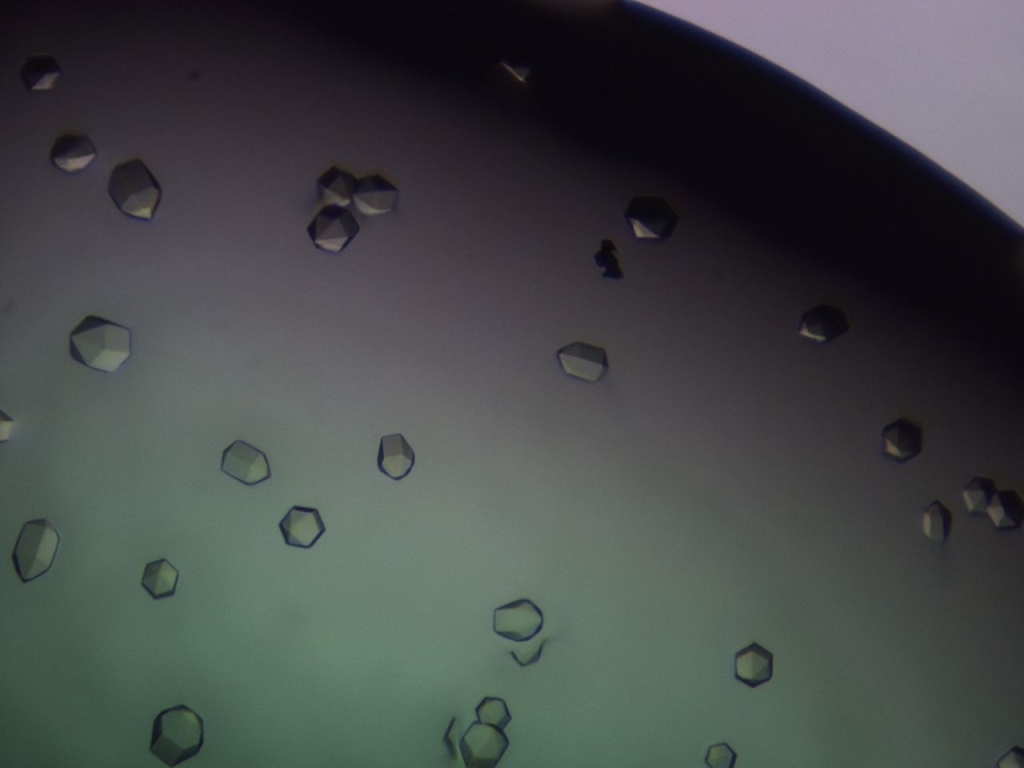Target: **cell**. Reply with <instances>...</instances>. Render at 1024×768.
Returning a JSON list of instances; mask_svg holds the SVG:
<instances>
[{"label":"cell","instance_id":"6da1fadb","mask_svg":"<svg viewBox=\"0 0 1024 768\" xmlns=\"http://www.w3.org/2000/svg\"><path fill=\"white\" fill-rule=\"evenodd\" d=\"M70 354L88 368L115 372L131 356V332L99 316H86L70 334Z\"/></svg>","mask_w":1024,"mask_h":768},{"label":"cell","instance_id":"7a4b0ae2","mask_svg":"<svg viewBox=\"0 0 1024 768\" xmlns=\"http://www.w3.org/2000/svg\"><path fill=\"white\" fill-rule=\"evenodd\" d=\"M203 743V719L188 706L179 704L155 717L149 751L169 767L197 755Z\"/></svg>","mask_w":1024,"mask_h":768},{"label":"cell","instance_id":"3957f363","mask_svg":"<svg viewBox=\"0 0 1024 768\" xmlns=\"http://www.w3.org/2000/svg\"><path fill=\"white\" fill-rule=\"evenodd\" d=\"M108 193L126 216L151 221L162 199V188L140 158L117 164L109 178Z\"/></svg>","mask_w":1024,"mask_h":768},{"label":"cell","instance_id":"277c9868","mask_svg":"<svg viewBox=\"0 0 1024 768\" xmlns=\"http://www.w3.org/2000/svg\"><path fill=\"white\" fill-rule=\"evenodd\" d=\"M60 535L45 518L27 521L16 540L12 562L22 583L45 574L52 566Z\"/></svg>","mask_w":1024,"mask_h":768},{"label":"cell","instance_id":"5b68a950","mask_svg":"<svg viewBox=\"0 0 1024 768\" xmlns=\"http://www.w3.org/2000/svg\"><path fill=\"white\" fill-rule=\"evenodd\" d=\"M623 218L638 240L665 241L671 238L679 215L662 195H634L623 212Z\"/></svg>","mask_w":1024,"mask_h":768},{"label":"cell","instance_id":"8992f818","mask_svg":"<svg viewBox=\"0 0 1024 768\" xmlns=\"http://www.w3.org/2000/svg\"><path fill=\"white\" fill-rule=\"evenodd\" d=\"M359 230L352 212L337 205L322 207L307 227L315 247L330 253H339L347 248Z\"/></svg>","mask_w":1024,"mask_h":768},{"label":"cell","instance_id":"52a82bcc","mask_svg":"<svg viewBox=\"0 0 1024 768\" xmlns=\"http://www.w3.org/2000/svg\"><path fill=\"white\" fill-rule=\"evenodd\" d=\"M509 746L503 729L474 721L459 742L465 766L468 768L495 767Z\"/></svg>","mask_w":1024,"mask_h":768},{"label":"cell","instance_id":"ba28073f","mask_svg":"<svg viewBox=\"0 0 1024 768\" xmlns=\"http://www.w3.org/2000/svg\"><path fill=\"white\" fill-rule=\"evenodd\" d=\"M544 623L540 608L529 599H518L494 610L493 630L515 642H526L536 636Z\"/></svg>","mask_w":1024,"mask_h":768},{"label":"cell","instance_id":"9c48e42d","mask_svg":"<svg viewBox=\"0 0 1024 768\" xmlns=\"http://www.w3.org/2000/svg\"><path fill=\"white\" fill-rule=\"evenodd\" d=\"M556 356L567 376L589 383L602 380L609 369L606 350L583 341L565 345Z\"/></svg>","mask_w":1024,"mask_h":768},{"label":"cell","instance_id":"30bf717a","mask_svg":"<svg viewBox=\"0 0 1024 768\" xmlns=\"http://www.w3.org/2000/svg\"><path fill=\"white\" fill-rule=\"evenodd\" d=\"M221 470L240 483L253 486L271 477L266 455L253 445L235 440L222 453Z\"/></svg>","mask_w":1024,"mask_h":768},{"label":"cell","instance_id":"8fae6325","mask_svg":"<svg viewBox=\"0 0 1024 768\" xmlns=\"http://www.w3.org/2000/svg\"><path fill=\"white\" fill-rule=\"evenodd\" d=\"M849 330L848 319L842 308L820 303L803 313L798 334L816 344L828 343Z\"/></svg>","mask_w":1024,"mask_h":768},{"label":"cell","instance_id":"7c38bea8","mask_svg":"<svg viewBox=\"0 0 1024 768\" xmlns=\"http://www.w3.org/2000/svg\"><path fill=\"white\" fill-rule=\"evenodd\" d=\"M278 526L288 546L303 549L313 547L326 531L318 509L298 505L288 510Z\"/></svg>","mask_w":1024,"mask_h":768},{"label":"cell","instance_id":"4fadbf2b","mask_svg":"<svg viewBox=\"0 0 1024 768\" xmlns=\"http://www.w3.org/2000/svg\"><path fill=\"white\" fill-rule=\"evenodd\" d=\"M885 455L894 462L905 463L918 456L923 449L921 426L906 417H900L881 430Z\"/></svg>","mask_w":1024,"mask_h":768},{"label":"cell","instance_id":"5bb4252c","mask_svg":"<svg viewBox=\"0 0 1024 768\" xmlns=\"http://www.w3.org/2000/svg\"><path fill=\"white\" fill-rule=\"evenodd\" d=\"M97 155V149L87 134L67 132L56 138L50 153L51 163L67 173L84 170Z\"/></svg>","mask_w":1024,"mask_h":768},{"label":"cell","instance_id":"9a60e30c","mask_svg":"<svg viewBox=\"0 0 1024 768\" xmlns=\"http://www.w3.org/2000/svg\"><path fill=\"white\" fill-rule=\"evenodd\" d=\"M399 191L381 175H367L357 180L353 201L364 215L375 216L394 209Z\"/></svg>","mask_w":1024,"mask_h":768},{"label":"cell","instance_id":"2e32d148","mask_svg":"<svg viewBox=\"0 0 1024 768\" xmlns=\"http://www.w3.org/2000/svg\"><path fill=\"white\" fill-rule=\"evenodd\" d=\"M415 453L401 433L385 435L380 440L378 469L393 480H401L412 470Z\"/></svg>","mask_w":1024,"mask_h":768},{"label":"cell","instance_id":"e0dca14e","mask_svg":"<svg viewBox=\"0 0 1024 768\" xmlns=\"http://www.w3.org/2000/svg\"><path fill=\"white\" fill-rule=\"evenodd\" d=\"M735 678L755 688L773 676V654L756 642L738 651L734 659Z\"/></svg>","mask_w":1024,"mask_h":768},{"label":"cell","instance_id":"ac0fdd59","mask_svg":"<svg viewBox=\"0 0 1024 768\" xmlns=\"http://www.w3.org/2000/svg\"><path fill=\"white\" fill-rule=\"evenodd\" d=\"M986 514L998 530L1017 529L1024 519L1022 498L1016 490L996 491L986 509Z\"/></svg>","mask_w":1024,"mask_h":768},{"label":"cell","instance_id":"d6986e66","mask_svg":"<svg viewBox=\"0 0 1024 768\" xmlns=\"http://www.w3.org/2000/svg\"><path fill=\"white\" fill-rule=\"evenodd\" d=\"M62 69L50 54L29 56L22 64L19 75L29 90L51 89Z\"/></svg>","mask_w":1024,"mask_h":768},{"label":"cell","instance_id":"ffe728a7","mask_svg":"<svg viewBox=\"0 0 1024 768\" xmlns=\"http://www.w3.org/2000/svg\"><path fill=\"white\" fill-rule=\"evenodd\" d=\"M178 578V570L162 558L146 564L141 585L154 600H159L175 594Z\"/></svg>","mask_w":1024,"mask_h":768},{"label":"cell","instance_id":"44dd1931","mask_svg":"<svg viewBox=\"0 0 1024 768\" xmlns=\"http://www.w3.org/2000/svg\"><path fill=\"white\" fill-rule=\"evenodd\" d=\"M357 179L342 169L333 166L317 180L321 199L327 205L345 207L353 200Z\"/></svg>","mask_w":1024,"mask_h":768},{"label":"cell","instance_id":"7402d4cb","mask_svg":"<svg viewBox=\"0 0 1024 768\" xmlns=\"http://www.w3.org/2000/svg\"><path fill=\"white\" fill-rule=\"evenodd\" d=\"M952 526V514L940 500L932 501L923 511V533L936 543L947 540Z\"/></svg>","mask_w":1024,"mask_h":768},{"label":"cell","instance_id":"603a6c76","mask_svg":"<svg viewBox=\"0 0 1024 768\" xmlns=\"http://www.w3.org/2000/svg\"><path fill=\"white\" fill-rule=\"evenodd\" d=\"M996 491V485L991 478L983 476L972 478L961 492L967 512L976 516L985 515Z\"/></svg>","mask_w":1024,"mask_h":768},{"label":"cell","instance_id":"cb8c5ba5","mask_svg":"<svg viewBox=\"0 0 1024 768\" xmlns=\"http://www.w3.org/2000/svg\"><path fill=\"white\" fill-rule=\"evenodd\" d=\"M475 712L478 721L503 730L511 721L506 702L498 697H485L476 707Z\"/></svg>","mask_w":1024,"mask_h":768},{"label":"cell","instance_id":"d4e9b609","mask_svg":"<svg viewBox=\"0 0 1024 768\" xmlns=\"http://www.w3.org/2000/svg\"><path fill=\"white\" fill-rule=\"evenodd\" d=\"M618 253V249L611 239L604 238L601 240L600 249L594 254L593 258L596 266L603 270V278L612 280L624 278Z\"/></svg>","mask_w":1024,"mask_h":768},{"label":"cell","instance_id":"484cf974","mask_svg":"<svg viewBox=\"0 0 1024 768\" xmlns=\"http://www.w3.org/2000/svg\"><path fill=\"white\" fill-rule=\"evenodd\" d=\"M737 755L727 743H719L709 747L705 762L711 768H732Z\"/></svg>","mask_w":1024,"mask_h":768},{"label":"cell","instance_id":"4316f807","mask_svg":"<svg viewBox=\"0 0 1024 768\" xmlns=\"http://www.w3.org/2000/svg\"><path fill=\"white\" fill-rule=\"evenodd\" d=\"M546 640L547 639H544V640L540 641L538 645H536V644L532 645V647L529 648L528 651L524 650V651H522L520 653H517L515 651H510V654L518 662L519 665H521V666L530 665V664L535 663L536 661H538V659L540 658V655H541V652H542V648H543V645L546 642Z\"/></svg>","mask_w":1024,"mask_h":768},{"label":"cell","instance_id":"83f0119b","mask_svg":"<svg viewBox=\"0 0 1024 768\" xmlns=\"http://www.w3.org/2000/svg\"><path fill=\"white\" fill-rule=\"evenodd\" d=\"M1001 768H1021L1024 765L1023 750L1014 748L1007 753L999 762Z\"/></svg>","mask_w":1024,"mask_h":768}]
</instances>
